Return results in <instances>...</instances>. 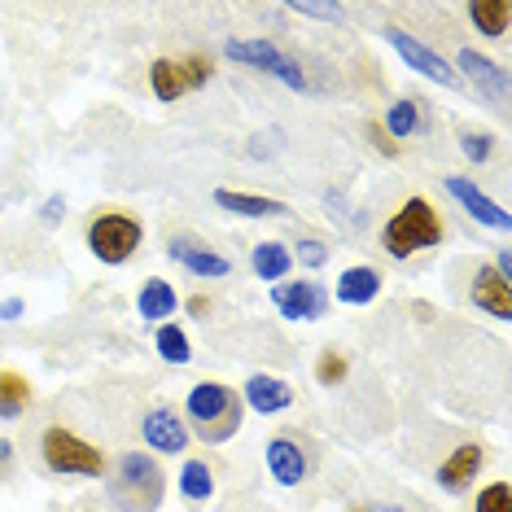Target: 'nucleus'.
Wrapping results in <instances>:
<instances>
[{
	"label": "nucleus",
	"instance_id": "nucleus-1",
	"mask_svg": "<svg viewBox=\"0 0 512 512\" xmlns=\"http://www.w3.org/2000/svg\"><path fill=\"white\" fill-rule=\"evenodd\" d=\"M442 237H447V224H442L438 206L429 197H407L399 211L386 219V228H381V250L403 263L412 254L434 250Z\"/></svg>",
	"mask_w": 512,
	"mask_h": 512
},
{
	"label": "nucleus",
	"instance_id": "nucleus-2",
	"mask_svg": "<svg viewBox=\"0 0 512 512\" xmlns=\"http://www.w3.org/2000/svg\"><path fill=\"white\" fill-rule=\"evenodd\" d=\"M114 512H158L162 495H167V477H162L158 460L145 451H127L106 486Z\"/></svg>",
	"mask_w": 512,
	"mask_h": 512
},
{
	"label": "nucleus",
	"instance_id": "nucleus-3",
	"mask_svg": "<svg viewBox=\"0 0 512 512\" xmlns=\"http://www.w3.org/2000/svg\"><path fill=\"white\" fill-rule=\"evenodd\" d=\"M40 460H44V469L57 477H106L110 473L106 451L66 425H49L40 434Z\"/></svg>",
	"mask_w": 512,
	"mask_h": 512
},
{
	"label": "nucleus",
	"instance_id": "nucleus-4",
	"mask_svg": "<svg viewBox=\"0 0 512 512\" xmlns=\"http://www.w3.org/2000/svg\"><path fill=\"white\" fill-rule=\"evenodd\" d=\"M189 421L202 442H228L241 429V399L224 381H202L189 390Z\"/></svg>",
	"mask_w": 512,
	"mask_h": 512
},
{
	"label": "nucleus",
	"instance_id": "nucleus-5",
	"mask_svg": "<svg viewBox=\"0 0 512 512\" xmlns=\"http://www.w3.org/2000/svg\"><path fill=\"white\" fill-rule=\"evenodd\" d=\"M88 250L97 254L101 263H110V267H119L127 263L136 250H141V241H145V228H141V219L136 215H123V211H106V215H92L88 219Z\"/></svg>",
	"mask_w": 512,
	"mask_h": 512
},
{
	"label": "nucleus",
	"instance_id": "nucleus-6",
	"mask_svg": "<svg viewBox=\"0 0 512 512\" xmlns=\"http://www.w3.org/2000/svg\"><path fill=\"white\" fill-rule=\"evenodd\" d=\"M215 66L206 62V57H158L154 66H149V88H154L158 101H180L197 92L202 84H211Z\"/></svg>",
	"mask_w": 512,
	"mask_h": 512
},
{
	"label": "nucleus",
	"instance_id": "nucleus-7",
	"mask_svg": "<svg viewBox=\"0 0 512 512\" xmlns=\"http://www.w3.org/2000/svg\"><path fill=\"white\" fill-rule=\"evenodd\" d=\"M386 40H390V49L399 53L403 62L416 71V75L434 79V84H442V88H460L456 66H447V62H442V57H438L434 49H425L421 40H412V36H407V31H399V27H386Z\"/></svg>",
	"mask_w": 512,
	"mask_h": 512
},
{
	"label": "nucleus",
	"instance_id": "nucleus-8",
	"mask_svg": "<svg viewBox=\"0 0 512 512\" xmlns=\"http://www.w3.org/2000/svg\"><path fill=\"white\" fill-rule=\"evenodd\" d=\"M167 254L184 267V272L206 276V281H224V276H232V259H228V254L211 250L206 241H197V237H167Z\"/></svg>",
	"mask_w": 512,
	"mask_h": 512
},
{
	"label": "nucleus",
	"instance_id": "nucleus-9",
	"mask_svg": "<svg viewBox=\"0 0 512 512\" xmlns=\"http://www.w3.org/2000/svg\"><path fill=\"white\" fill-rule=\"evenodd\" d=\"M272 302L285 320H320L329 311V298L316 281H281L272 285Z\"/></svg>",
	"mask_w": 512,
	"mask_h": 512
},
{
	"label": "nucleus",
	"instance_id": "nucleus-10",
	"mask_svg": "<svg viewBox=\"0 0 512 512\" xmlns=\"http://www.w3.org/2000/svg\"><path fill=\"white\" fill-rule=\"evenodd\" d=\"M263 460H267V473H272L276 486H298V482H307V473H311V460H307V451H302V442L289 434H276L267 442Z\"/></svg>",
	"mask_w": 512,
	"mask_h": 512
},
{
	"label": "nucleus",
	"instance_id": "nucleus-11",
	"mask_svg": "<svg viewBox=\"0 0 512 512\" xmlns=\"http://www.w3.org/2000/svg\"><path fill=\"white\" fill-rule=\"evenodd\" d=\"M141 438H145L149 451H158V456H180V451L189 447V425H184L171 407H154V412H145V421H141Z\"/></svg>",
	"mask_w": 512,
	"mask_h": 512
},
{
	"label": "nucleus",
	"instance_id": "nucleus-12",
	"mask_svg": "<svg viewBox=\"0 0 512 512\" xmlns=\"http://www.w3.org/2000/svg\"><path fill=\"white\" fill-rule=\"evenodd\" d=\"M482 464H486V447H482V442H460V447L447 451V460L438 464V486H442V491H451V495L469 491L473 477L482 473Z\"/></svg>",
	"mask_w": 512,
	"mask_h": 512
},
{
	"label": "nucleus",
	"instance_id": "nucleus-13",
	"mask_svg": "<svg viewBox=\"0 0 512 512\" xmlns=\"http://www.w3.org/2000/svg\"><path fill=\"white\" fill-rule=\"evenodd\" d=\"M442 189L456 197V202L464 206V215H469V219H477V224H486V228H495V232H508V211H504V206H495L491 197L477 189L473 180H464V176H447V180H442Z\"/></svg>",
	"mask_w": 512,
	"mask_h": 512
},
{
	"label": "nucleus",
	"instance_id": "nucleus-14",
	"mask_svg": "<svg viewBox=\"0 0 512 512\" xmlns=\"http://www.w3.org/2000/svg\"><path fill=\"white\" fill-rule=\"evenodd\" d=\"M469 298H473V307L486 311V316L512 320V285H508V276L491 272V267H477V276L469 285Z\"/></svg>",
	"mask_w": 512,
	"mask_h": 512
},
{
	"label": "nucleus",
	"instance_id": "nucleus-15",
	"mask_svg": "<svg viewBox=\"0 0 512 512\" xmlns=\"http://www.w3.org/2000/svg\"><path fill=\"white\" fill-rule=\"evenodd\" d=\"M246 403L259 416H276V412H285V407L294 403V390H289V381H281V377L254 372V377L246 381Z\"/></svg>",
	"mask_w": 512,
	"mask_h": 512
},
{
	"label": "nucleus",
	"instance_id": "nucleus-16",
	"mask_svg": "<svg viewBox=\"0 0 512 512\" xmlns=\"http://www.w3.org/2000/svg\"><path fill=\"white\" fill-rule=\"evenodd\" d=\"M381 294V272L368 263L359 267H346L342 276H337V302H346V307H368V302H377Z\"/></svg>",
	"mask_w": 512,
	"mask_h": 512
},
{
	"label": "nucleus",
	"instance_id": "nucleus-17",
	"mask_svg": "<svg viewBox=\"0 0 512 512\" xmlns=\"http://www.w3.org/2000/svg\"><path fill=\"white\" fill-rule=\"evenodd\" d=\"M215 206H224L232 215H246V219H272V215H289L285 202L276 197H259V193H241V189H215Z\"/></svg>",
	"mask_w": 512,
	"mask_h": 512
},
{
	"label": "nucleus",
	"instance_id": "nucleus-18",
	"mask_svg": "<svg viewBox=\"0 0 512 512\" xmlns=\"http://www.w3.org/2000/svg\"><path fill=\"white\" fill-rule=\"evenodd\" d=\"M176 307H180L176 289H171V281H162V276L145 281V285H141V294H136V311H141L145 320H154V324H171Z\"/></svg>",
	"mask_w": 512,
	"mask_h": 512
},
{
	"label": "nucleus",
	"instance_id": "nucleus-19",
	"mask_svg": "<svg viewBox=\"0 0 512 512\" xmlns=\"http://www.w3.org/2000/svg\"><path fill=\"white\" fill-rule=\"evenodd\" d=\"M224 53L232 57V62L254 66V71H267V75H276V66L285 62V53L276 49L272 40H228Z\"/></svg>",
	"mask_w": 512,
	"mask_h": 512
},
{
	"label": "nucleus",
	"instance_id": "nucleus-20",
	"mask_svg": "<svg viewBox=\"0 0 512 512\" xmlns=\"http://www.w3.org/2000/svg\"><path fill=\"white\" fill-rule=\"evenodd\" d=\"M456 62H460V71L469 75L477 88H486V97H491V101H504L508 79H504V71H499V66L491 62V57H477L473 49H464V53L456 57ZM460 71H456V75H460Z\"/></svg>",
	"mask_w": 512,
	"mask_h": 512
},
{
	"label": "nucleus",
	"instance_id": "nucleus-21",
	"mask_svg": "<svg viewBox=\"0 0 512 512\" xmlns=\"http://www.w3.org/2000/svg\"><path fill=\"white\" fill-rule=\"evenodd\" d=\"M250 267H254V276L267 285H281L285 276H289V267H294V254H289L281 241H259L250 254Z\"/></svg>",
	"mask_w": 512,
	"mask_h": 512
},
{
	"label": "nucleus",
	"instance_id": "nucleus-22",
	"mask_svg": "<svg viewBox=\"0 0 512 512\" xmlns=\"http://www.w3.org/2000/svg\"><path fill=\"white\" fill-rule=\"evenodd\" d=\"M31 407V381L22 372H0V421H18Z\"/></svg>",
	"mask_w": 512,
	"mask_h": 512
},
{
	"label": "nucleus",
	"instance_id": "nucleus-23",
	"mask_svg": "<svg viewBox=\"0 0 512 512\" xmlns=\"http://www.w3.org/2000/svg\"><path fill=\"white\" fill-rule=\"evenodd\" d=\"M469 18H473V27L482 31V36L499 40V36L508 31L512 5H508V0H473V5H469Z\"/></svg>",
	"mask_w": 512,
	"mask_h": 512
},
{
	"label": "nucleus",
	"instance_id": "nucleus-24",
	"mask_svg": "<svg viewBox=\"0 0 512 512\" xmlns=\"http://www.w3.org/2000/svg\"><path fill=\"white\" fill-rule=\"evenodd\" d=\"M180 495L189 499V504H202V499H211V495H215V473H211V464L184 460V469H180Z\"/></svg>",
	"mask_w": 512,
	"mask_h": 512
},
{
	"label": "nucleus",
	"instance_id": "nucleus-25",
	"mask_svg": "<svg viewBox=\"0 0 512 512\" xmlns=\"http://www.w3.org/2000/svg\"><path fill=\"white\" fill-rule=\"evenodd\" d=\"M158 355L167 359V364H189L193 359V346H189V333L180 329V324H158V337H154Z\"/></svg>",
	"mask_w": 512,
	"mask_h": 512
},
{
	"label": "nucleus",
	"instance_id": "nucleus-26",
	"mask_svg": "<svg viewBox=\"0 0 512 512\" xmlns=\"http://www.w3.org/2000/svg\"><path fill=\"white\" fill-rule=\"evenodd\" d=\"M386 132L399 136V141L421 132V110H416V101H394L390 114H386Z\"/></svg>",
	"mask_w": 512,
	"mask_h": 512
},
{
	"label": "nucleus",
	"instance_id": "nucleus-27",
	"mask_svg": "<svg viewBox=\"0 0 512 512\" xmlns=\"http://www.w3.org/2000/svg\"><path fill=\"white\" fill-rule=\"evenodd\" d=\"M346 372H351V364H346V355L337 351V346H324L320 359H316V381H320V386H342Z\"/></svg>",
	"mask_w": 512,
	"mask_h": 512
},
{
	"label": "nucleus",
	"instance_id": "nucleus-28",
	"mask_svg": "<svg viewBox=\"0 0 512 512\" xmlns=\"http://www.w3.org/2000/svg\"><path fill=\"white\" fill-rule=\"evenodd\" d=\"M473 512H512V486H508V482L482 486V495H477Z\"/></svg>",
	"mask_w": 512,
	"mask_h": 512
},
{
	"label": "nucleus",
	"instance_id": "nucleus-29",
	"mask_svg": "<svg viewBox=\"0 0 512 512\" xmlns=\"http://www.w3.org/2000/svg\"><path fill=\"white\" fill-rule=\"evenodd\" d=\"M460 149H464V158H469V162H486V158H491V149H495V141L486 132H464Z\"/></svg>",
	"mask_w": 512,
	"mask_h": 512
},
{
	"label": "nucleus",
	"instance_id": "nucleus-30",
	"mask_svg": "<svg viewBox=\"0 0 512 512\" xmlns=\"http://www.w3.org/2000/svg\"><path fill=\"white\" fill-rule=\"evenodd\" d=\"M298 263L302 267H324V263H329V246L316 241V237H302L298 241Z\"/></svg>",
	"mask_w": 512,
	"mask_h": 512
},
{
	"label": "nucleus",
	"instance_id": "nucleus-31",
	"mask_svg": "<svg viewBox=\"0 0 512 512\" xmlns=\"http://www.w3.org/2000/svg\"><path fill=\"white\" fill-rule=\"evenodd\" d=\"M215 512H276V508H272V504H263L259 495H228Z\"/></svg>",
	"mask_w": 512,
	"mask_h": 512
},
{
	"label": "nucleus",
	"instance_id": "nucleus-32",
	"mask_svg": "<svg viewBox=\"0 0 512 512\" xmlns=\"http://www.w3.org/2000/svg\"><path fill=\"white\" fill-rule=\"evenodd\" d=\"M298 14H307V18H329V22H342V9L337 5H311V0H302V5H294Z\"/></svg>",
	"mask_w": 512,
	"mask_h": 512
},
{
	"label": "nucleus",
	"instance_id": "nucleus-33",
	"mask_svg": "<svg viewBox=\"0 0 512 512\" xmlns=\"http://www.w3.org/2000/svg\"><path fill=\"white\" fill-rule=\"evenodd\" d=\"M372 145H381V154H390V158H394V154H399V145H394V141H390V136H386V132H377V127H372Z\"/></svg>",
	"mask_w": 512,
	"mask_h": 512
},
{
	"label": "nucleus",
	"instance_id": "nucleus-34",
	"mask_svg": "<svg viewBox=\"0 0 512 512\" xmlns=\"http://www.w3.org/2000/svg\"><path fill=\"white\" fill-rule=\"evenodd\" d=\"M18 316H22V302H18V298H9L5 307H0V320H18Z\"/></svg>",
	"mask_w": 512,
	"mask_h": 512
},
{
	"label": "nucleus",
	"instance_id": "nucleus-35",
	"mask_svg": "<svg viewBox=\"0 0 512 512\" xmlns=\"http://www.w3.org/2000/svg\"><path fill=\"white\" fill-rule=\"evenodd\" d=\"M189 311H193V316H197V320H202V316H206V311H211V302H206V298H193V302H189Z\"/></svg>",
	"mask_w": 512,
	"mask_h": 512
},
{
	"label": "nucleus",
	"instance_id": "nucleus-36",
	"mask_svg": "<svg viewBox=\"0 0 512 512\" xmlns=\"http://www.w3.org/2000/svg\"><path fill=\"white\" fill-rule=\"evenodd\" d=\"M9 456H14V447H9V442H0V464H9Z\"/></svg>",
	"mask_w": 512,
	"mask_h": 512
},
{
	"label": "nucleus",
	"instance_id": "nucleus-37",
	"mask_svg": "<svg viewBox=\"0 0 512 512\" xmlns=\"http://www.w3.org/2000/svg\"><path fill=\"white\" fill-rule=\"evenodd\" d=\"M372 512H403V508H394V504H386V508H372Z\"/></svg>",
	"mask_w": 512,
	"mask_h": 512
},
{
	"label": "nucleus",
	"instance_id": "nucleus-38",
	"mask_svg": "<svg viewBox=\"0 0 512 512\" xmlns=\"http://www.w3.org/2000/svg\"><path fill=\"white\" fill-rule=\"evenodd\" d=\"M351 512H372V508H364V504H355V508H351Z\"/></svg>",
	"mask_w": 512,
	"mask_h": 512
}]
</instances>
